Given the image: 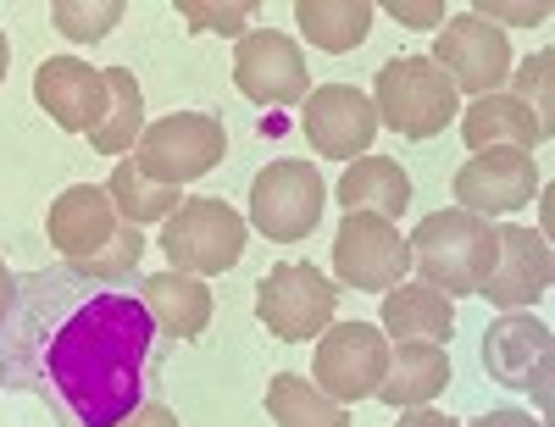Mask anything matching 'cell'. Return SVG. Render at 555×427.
I'll return each mask as SVG.
<instances>
[{"label":"cell","mask_w":555,"mask_h":427,"mask_svg":"<svg viewBox=\"0 0 555 427\" xmlns=\"http://www.w3.org/2000/svg\"><path fill=\"white\" fill-rule=\"evenodd\" d=\"M366 101H373V112H378V128H395L400 139H439L461 117V94L439 73L434 56H395V62H384Z\"/></svg>","instance_id":"3"},{"label":"cell","mask_w":555,"mask_h":427,"mask_svg":"<svg viewBox=\"0 0 555 427\" xmlns=\"http://www.w3.org/2000/svg\"><path fill=\"white\" fill-rule=\"evenodd\" d=\"M34 101L62 133H95L106 117V67L83 56H44L34 67Z\"/></svg>","instance_id":"16"},{"label":"cell","mask_w":555,"mask_h":427,"mask_svg":"<svg viewBox=\"0 0 555 427\" xmlns=\"http://www.w3.org/2000/svg\"><path fill=\"white\" fill-rule=\"evenodd\" d=\"M550 67H555V51H533L522 67H512V78H505V83H512V101H522L550 133H555V101H550Z\"/></svg>","instance_id":"28"},{"label":"cell","mask_w":555,"mask_h":427,"mask_svg":"<svg viewBox=\"0 0 555 427\" xmlns=\"http://www.w3.org/2000/svg\"><path fill=\"white\" fill-rule=\"evenodd\" d=\"M162 250H167L172 272H190V277L234 272L245 256V217L211 195H195L162 222Z\"/></svg>","instance_id":"4"},{"label":"cell","mask_w":555,"mask_h":427,"mask_svg":"<svg viewBox=\"0 0 555 427\" xmlns=\"http://www.w3.org/2000/svg\"><path fill=\"white\" fill-rule=\"evenodd\" d=\"M444 384H450V355L439 345H395L373 400H384L395 411H416V405H434V394H444Z\"/></svg>","instance_id":"20"},{"label":"cell","mask_w":555,"mask_h":427,"mask_svg":"<svg viewBox=\"0 0 555 427\" xmlns=\"http://www.w3.org/2000/svg\"><path fill=\"white\" fill-rule=\"evenodd\" d=\"M51 23H56V34H67L73 44H101V39L122 23V0H56Z\"/></svg>","instance_id":"27"},{"label":"cell","mask_w":555,"mask_h":427,"mask_svg":"<svg viewBox=\"0 0 555 427\" xmlns=\"http://www.w3.org/2000/svg\"><path fill=\"white\" fill-rule=\"evenodd\" d=\"M339 306V289L328 272H317L306 261H278L261 283H256V316L272 339H289V345H311L328 334Z\"/></svg>","instance_id":"6"},{"label":"cell","mask_w":555,"mask_h":427,"mask_svg":"<svg viewBox=\"0 0 555 427\" xmlns=\"http://www.w3.org/2000/svg\"><path fill=\"white\" fill-rule=\"evenodd\" d=\"M434 62L439 73L455 83V94H505V78H512V39L505 28L473 17V12H455L444 17L439 39H434Z\"/></svg>","instance_id":"9"},{"label":"cell","mask_w":555,"mask_h":427,"mask_svg":"<svg viewBox=\"0 0 555 427\" xmlns=\"http://www.w3.org/2000/svg\"><path fill=\"white\" fill-rule=\"evenodd\" d=\"M550 361H555V345H550V327L533 322L528 311H500V322L483 334V366L494 384L505 389H533L544 416H550Z\"/></svg>","instance_id":"15"},{"label":"cell","mask_w":555,"mask_h":427,"mask_svg":"<svg viewBox=\"0 0 555 427\" xmlns=\"http://www.w3.org/2000/svg\"><path fill=\"white\" fill-rule=\"evenodd\" d=\"M322 206H328V183L317 161H267L250 178V222L272 245H300L322 222Z\"/></svg>","instance_id":"7"},{"label":"cell","mask_w":555,"mask_h":427,"mask_svg":"<svg viewBox=\"0 0 555 427\" xmlns=\"http://www.w3.org/2000/svg\"><path fill=\"white\" fill-rule=\"evenodd\" d=\"M117 427H178V416L167 411V405H139L133 416H122Z\"/></svg>","instance_id":"34"},{"label":"cell","mask_w":555,"mask_h":427,"mask_svg":"<svg viewBox=\"0 0 555 427\" xmlns=\"http://www.w3.org/2000/svg\"><path fill=\"white\" fill-rule=\"evenodd\" d=\"M461 139H467V151H539L550 128L522 106L512 101V94H483V101H473L467 112H461Z\"/></svg>","instance_id":"18"},{"label":"cell","mask_w":555,"mask_h":427,"mask_svg":"<svg viewBox=\"0 0 555 427\" xmlns=\"http://www.w3.org/2000/svg\"><path fill=\"white\" fill-rule=\"evenodd\" d=\"M178 17L190 23L195 34H222V39H245V23H250V7L245 0H178Z\"/></svg>","instance_id":"30"},{"label":"cell","mask_w":555,"mask_h":427,"mask_svg":"<svg viewBox=\"0 0 555 427\" xmlns=\"http://www.w3.org/2000/svg\"><path fill=\"white\" fill-rule=\"evenodd\" d=\"M395 427H461V422H450V416L434 411V405H416V411H400Z\"/></svg>","instance_id":"35"},{"label":"cell","mask_w":555,"mask_h":427,"mask_svg":"<svg viewBox=\"0 0 555 427\" xmlns=\"http://www.w3.org/2000/svg\"><path fill=\"white\" fill-rule=\"evenodd\" d=\"M378 327L384 339H400V345H439L450 339L455 327V300L428 289V283H395V289L384 295V311H378Z\"/></svg>","instance_id":"19"},{"label":"cell","mask_w":555,"mask_h":427,"mask_svg":"<svg viewBox=\"0 0 555 427\" xmlns=\"http://www.w3.org/2000/svg\"><path fill=\"white\" fill-rule=\"evenodd\" d=\"M473 17H483V23H517V28H533V23H544L550 17V7L544 0H533V7H505V0H478L473 7Z\"/></svg>","instance_id":"31"},{"label":"cell","mask_w":555,"mask_h":427,"mask_svg":"<svg viewBox=\"0 0 555 427\" xmlns=\"http://www.w3.org/2000/svg\"><path fill=\"white\" fill-rule=\"evenodd\" d=\"M106 195H112L117 217H122V222H133V228L167 222V217L183 206V195H178V189H167V183L145 178V172H139L133 161H117V172H112V183H106Z\"/></svg>","instance_id":"26"},{"label":"cell","mask_w":555,"mask_h":427,"mask_svg":"<svg viewBox=\"0 0 555 427\" xmlns=\"http://www.w3.org/2000/svg\"><path fill=\"white\" fill-rule=\"evenodd\" d=\"M373 17H378L373 0H300L295 7L300 34L317 44V51H328V56L356 51V44L373 34Z\"/></svg>","instance_id":"23"},{"label":"cell","mask_w":555,"mask_h":427,"mask_svg":"<svg viewBox=\"0 0 555 427\" xmlns=\"http://www.w3.org/2000/svg\"><path fill=\"white\" fill-rule=\"evenodd\" d=\"M389 17L405 28H444V7L439 0H389Z\"/></svg>","instance_id":"32"},{"label":"cell","mask_w":555,"mask_h":427,"mask_svg":"<svg viewBox=\"0 0 555 427\" xmlns=\"http://www.w3.org/2000/svg\"><path fill=\"white\" fill-rule=\"evenodd\" d=\"M12 295H17V277L7 272V261H0V316L12 311Z\"/></svg>","instance_id":"37"},{"label":"cell","mask_w":555,"mask_h":427,"mask_svg":"<svg viewBox=\"0 0 555 427\" xmlns=\"http://www.w3.org/2000/svg\"><path fill=\"white\" fill-rule=\"evenodd\" d=\"M117 206L101 183H73L56 195V206L44 211V233H51V245L67 256V267H83V261H95L112 240H117Z\"/></svg>","instance_id":"17"},{"label":"cell","mask_w":555,"mask_h":427,"mask_svg":"<svg viewBox=\"0 0 555 427\" xmlns=\"http://www.w3.org/2000/svg\"><path fill=\"white\" fill-rule=\"evenodd\" d=\"M411 267L423 272L416 283H428L439 295H478L483 277L494 272V222L467 217V211H434L416 222L411 233Z\"/></svg>","instance_id":"2"},{"label":"cell","mask_w":555,"mask_h":427,"mask_svg":"<svg viewBox=\"0 0 555 427\" xmlns=\"http://www.w3.org/2000/svg\"><path fill=\"white\" fill-rule=\"evenodd\" d=\"M267 416L272 427H350V411L334 405L300 372H278L267 384Z\"/></svg>","instance_id":"25"},{"label":"cell","mask_w":555,"mask_h":427,"mask_svg":"<svg viewBox=\"0 0 555 427\" xmlns=\"http://www.w3.org/2000/svg\"><path fill=\"white\" fill-rule=\"evenodd\" d=\"M300 133L311 139V151L322 161H356V156H366V145H373L378 112L356 83H322V89L306 94Z\"/></svg>","instance_id":"13"},{"label":"cell","mask_w":555,"mask_h":427,"mask_svg":"<svg viewBox=\"0 0 555 427\" xmlns=\"http://www.w3.org/2000/svg\"><path fill=\"white\" fill-rule=\"evenodd\" d=\"M151 245H145V233H139L133 222H122L117 228V240L95 256V261H83V267H73L78 277H89V283H117V277H128L133 267H139V256H145Z\"/></svg>","instance_id":"29"},{"label":"cell","mask_w":555,"mask_h":427,"mask_svg":"<svg viewBox=\"0 0 555 427\" xmlns=\"http://www.w3.org/2000/svg\"><path fill=\"white\" fill-rule=\"evenodd\" d=\"M550 277H555L550 240H539L533 228H517V222H494V272L483 277L478 295L494 311H528L533 300L550 295Z\"/></svg>","instance_id":"12"},{"label":"cell","mask_w":555,"mask_h":427,"mask_svg":"<svg viewBox=\"0 0 555 427\" xmlns=\"http://www.w3.org/2000/svg\"><path fill=\"white\" fill-rule=\"evenodd\" d=\"M461 427H544V422H539V416H528V411L500 405V411H483L478 422H461Z\"/></svg>","instance_id":"33"},{"label":"cell","mask_w":555,"mask_h":427,"mask_svg":"<svg viewBox=\"0 0 555 427\" xmlns=\"http://www.w3.org/2000/svg\"><path fill=\"white\" fill-rule=\"evenodd\" d=\"M7 67H12V44H7V34H0V83H7Z\"/></svg>","instance_id":"38"},{"label":"cell","mask_w":555,"mask_h":427,"mask_svg":"<svg viewBox=\"0 0 555 427\" xmlns=\"http://www.w3.org/2000/svg\"><path fill=\"white\" fill-rule=\"evenodd\" d=\"M156 345V322L139 295L95 289L73 272L28 277V300L17 316V372L78 427H117L139 411L145 366Z\"/></svg>","instance_id":"1"},{"label":"cell","mask_w":555,"mask_h":427,"mask_svg":"<svg viewBox=\"0 0 555 427\" xmlns=\"http://www.w3.org/2000/svg\"><path fill=\"white\" fill-rule=\"evenodd\" d=\"M550 217H555V189L539 183V240H550Z\"/></svg>","instance_id":"36"},{"label":"cell","mask_w":555,"mask_h":427,"mask_svg":"<svg viewBox=\"0 0 555 427\" xmlns=\"http://www.w3.org/2000/svg\"><path fill=\"white\" fill-rule=\"evenodd\" d=\"M339 206L345 211H373V217H400L405 206H411V178H405V167L400 161H389V156H361V161H350L345 167V178H339Z\"/></svg>","instance_id":"22"},{"label":"cell","mask_w":555,"mask_h":427,"mask_svg":"<svg viewBox=\"0 0 555 427\" xmlns=\"http://www.w3.org/2000/svg\"><path fill=\"white\" fill-rule=\"evenodd\" d=\"M539 183H544V172L528 151H478L455 172V211L483 217V222L512 217V211L533 206Z\"/></svg>","instance_id":"11"},{"label":"cell","mask_w":555,"mask_h":427,"mask_svg":"<svg viewBox=\"0 0 555 427\" xmlns=\"http://www.w3.org/2000/svg\"><path fill=\"white\" fill-rule=\"evenodd\" d=\"M222 156H228V133L206 112L156 117V122H145V133H139V145H133V167L156 183H167V189L206 178Z\"/></svg>","instance_id":"5"},{"label":"cell","mask_w":555,"mask_h":427,"mask_svg":"<svg viewBox=\"0 0 555 427\" xmlns=\"http://www.w3.org/2000/svg\"><path fill=\"white\" fill-rule=\"evenodd\" d=\"M334 272H339V283H350L361 295H389L411 272V245L389 217L345 211V222L334 233Z\"/></svg>","instance_id":"10"},{"label":"cell","mask_w":555,"mask_h":427,"mask_svg":"<svg viewBox=\"0 0 555 427\" xmlns=\"http://www.w3.org/2000/svg\"><path fill=\"white\" fill-rule=\"evenodd\" d=\"M139 133H145V89H139L128 67H106V117L89 133V145L101 156H128L139 145Z\"/></svg>","instance_id":"24"},{"label":"cell","mask_w":555,"mask_h":427,"mask_svg":"<svg viewBox=\"0 0 555 427\" xmlns=\"http://www.w3.org/2000/svg\"><path fill=\"white\" fill-rule=\"evenodd\" d=\"M145 311L151 322L162 327V334L172 339H201L206 334V322H211V289H206V277H190V272H156L145 277Z\"/></svg>","instance_id":"21"},{"label":"cell","mask_w":555,"mask_h":427,"mask_svg":"<svg viewBox=\"0 0 555 427\" xmlns=\"http://www.w3.org/2000/svg\"><path fill=\"white\" fill-rule=\"evenodd\" d=\"M234 83L256 106H289V101H306L311 94V67H306L300 44L289 34L256 28L234 51Z\"/></svg>","instance_id":"14"},{"label":"cell","mask_w":555,"mask_h":427,"mask_svg":"<svg viewBox=\"0 0 555 427\" xmlns=\"http://www.w3.org/2000/svg\"><path fill=\"white\" fill-rule=\"evenodd\" d=\"M389 366V339L378 322H328L311 355V384L334 405H361L373 400Z\"/></svg>","instance_id":"8"}]
</instances>
